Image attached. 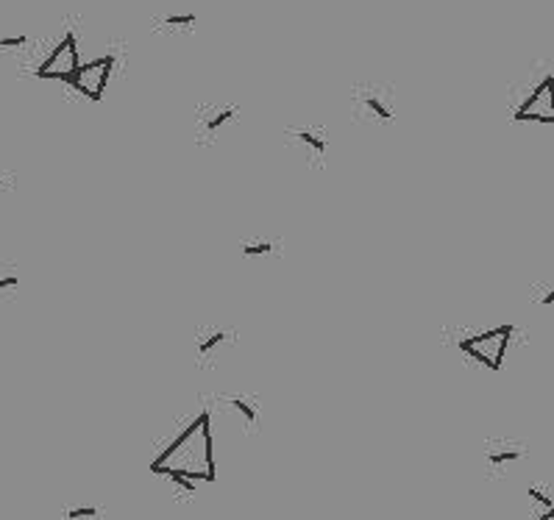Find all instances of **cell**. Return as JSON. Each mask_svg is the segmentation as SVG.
I'll return each mask as SVG.
<instances>
[{
  "mask_svg": "<svg viewBox=\"0 0 554 520\" xmlns=\"http://www.w3.org/2000/svg\"><path fill=\"white\" fill-rule=\"evenodd\" d=\"M527 498L532 504L529 520H551L554 517V498H551L549 485H529Z\"/></svg>",
  "mask_w": 554,
  "mask_h": 520,
  "instance_id": "7c38bea8",
  "label": "cell"
},
{
  "mask_svg": "<svg viewBox=\"0 0 554 520\" xmlns=\"http://www.w3.org/2000/svg\"><path fill=\"white\" fill-rule=\"evenodd\" d=\"M226 403L245 420V426H248V429H257L259 409H257V403H254L251 398H248V395H228Z\"/></svg>",
  "mask_w": 554,
  "mask_h": 520,
  "instance_id": "4fadbf2b",
  "label": "cell"
},
{
  "mask_svg": "<svg viewBox=\"0 0 554 520\" xmlns=\"http://www.w3.org/2000/svg\"><path fill=\"white\" fill-rule=\"evenodd\" d=\"M28 42L31 40H28L26 34H20V36H4V40H0V50H23Z\"/></svg>",
  "mask_w": 554,
  "mask_h": 520,
  "instance_id": "2e32d148",
  "label": "cell"
},
{
  "mask_svg": "<svg viewBox=\"0 0 554 520\" xmlns=\"http://www.w3.org/2000/svg\"><path fill=\"white\" fill-rule=\"evenodd\" d=\"M150 470L167 476L179 490L198 493L201 485L215 481V454H212V426L204 409L170 446L150 462Z\"/></svg>",
  "mask_w": 554,
  "mask_h": 520,
  "instance_id": "6da1fadb",
  "label": "cell"
},
{
  "mask_svg": "<svg viewBox=\"0 0 554 520\" xmlns=\"http://www.w3.org/2000/svg\"><path fill=\"white\" fill-rule=\"evenodd\" d=\"M240 250H242V256H271L273 250H276V242L273 240H265V237H259V240H245L240 245Z\"/></svg>",
  "mask_w": 554,
  "mask_h": 520,
  "instance_id": "9a60e30c",
  "label": "cell"
},
{
  "mask_svg": "<svg viewBox=\"0 0 554 520\" xmlns=\"http://www.w3.org/2000/svg\"><path fill=\"white\" fill-rule=\"evenodd\" d=\"M62 520H104V509L95 504H70L62 509Z\"/></svg>",
  "mask_w": 554,
  "mask_h": 520,
  "instance_id": "5bb4252c",
  "label": "cell"
},
{
  "mask_svg": "<svg viewBox=\"0 0 554 520\" xmlns=\"http://www.w3.org/2000/svg\"><path fill=\"white\" fill-rule=\"evenodd\" d=\"M20 284V276L17 273H9V276H0V290H14V287Z\"/></svg>",
  "mask_w": 554,
  "mask_h": 520,
  "instance_id": "e0dca14e",
  "label": "cell"
},
{
  "mask_svg": "<svg viewBox=\"0 0 554 520\" xmlns=\"http://www.w3.org/2000/svg\"><path fill=\"white\" fill-rule=\"evenodd\" d=\"M0 187H4V176H0Z\"/></svg>",
  "mask_w": 554,
  "mask_h": 520,
  "instance_id": "ac0fdd59",
  "label": "cell"
},
{
  "mask_svg": "<svg viewBox=\"0 0 554 520\" xmlns=\"http://www.w3.org/2000/svg\"><path fill=\"white\" fill-rule=\"evenodd\" d=\"M351 118L368 126L396 120V92L385 81H362L351 89Z\"/></svg>",
  "mask_w": 554,
  "mask_h": 520,
  "instance_id": "7a4b0ae2",
  "label": "cell"
},
{
  "mask_svg": "<svg viewBox=\"0 0 554 520\" xmlns=\"http://www.w3.org/2000/svg\"><path fill=\"white\" fill-rule=\"evenodd\" d=\"M228 342V332L223 329H201L196 334V354L201 362H212L215 354Z\"/></svg>",
  "mask_w": 554,
  "mask_h": 520,
  "instance_id": "8fae6325",
  "label": "cell"
},
{
  "mask_svg": "<svg viewBox=\"0 0 554 520\" xmlns=\"http://www.w3.org/2000/svg\"><path fill=\"white\" fill-rule=\"evenodd\" d=\"M79 65H81L79 28L67 26L65 34H62V40L53 45L50 56L34 70V75H36V79H42V81H62V84H67L70 75L79 70Z\"/></svg>",
  "mask_w": 554,
  "mask_h": 520,
  "instance_id": "277c9868",
  "label": "cell"
},
{
  "mask_svg": "<svg viewBox=\"0 0 554 520\" xmlns=\"http://www.w3.org/2000/svg\"><path fill=\"white\" fill-rule=\"evenodd\" d=\"M512 120H519V123H543V126L554 123V111H551V73L549 70H543L538 84L529 87L524 103L515 106Z\"/></svg>",
  "mask_w": 554,
  "mask_h": 520,
  "instance_id": "8992f818",
  "label": "cell"
},
{
  "mask_svg": "<svg viewBox=\"0 0 554 520\" xmlns=\"http://www.w3.org/2000/svg\"><path fill=\"white\" fill-rule=\"evenodd\" d=\"M196 26H198L196 11H162L150 20V28L159 34H184V31H193Z\"/></svg>",
  "mask_w": 554,
  "mask_h": 520,
  "instance_id": "30bf717a",
  "label": "cell"
},
{
  "mask_svg": "<svg viewBox=\"0 0 554 520\" xmlns=\"http://www.w3.org/2000/svg\"><path fill=\"white\" fill-rule=\"evenodd\" d=\"M512 340V325H496V329L480 332L473 337L460 340V351L471 356L476 364H482L488 371H499L504 364L507 348Z\"/></svg>",
  "mask_w": 554,
  "mask_h": 520,
  "instance_id": "3957f363",
  "label": "cell"
},
{
  "mask_svg": "<svg viewBox=\"0 0 554 520\" xmlns=\"http://www.w3.org/2000/svg\"><path fill=\"white\" fill-rule=\"evenodd\" d=\"M288 140L301 148L307 162H323L329 153V134L323 126H296L288 128Z\"/></svg>",
  "mask_w": 554,
  "mask_h": 520,
  "instance_id": "9c48e42d",
  "label": "cell"
},
{
  "mask_svg": "<svg viewBox=\"0 0 554 520\" xmlns=\"http://www.w3.org/2000/svg\"><path fill=\"white\" fill-rule=\"evenodd\" d=\"M527 459V446L510 437H493L485 442V470L490 478L507 476L510 468Z\"/></svg>",
  "mask_w": 554,
  "mask_h": 520,
  "instance_id": "52a82bcc",
  "label": "cell"
},
{
  "mask_svg": "<svg viewBox=\"0 0 554 520\" xmlns=\"http://www.w3.org/2000/svg\"><path fill=\"white\" fill-rule=\"evenodd\" d=\"M237 114H240V109L235 103H215V101L201 103L196 109V140L198 142H215L220 128L226 123H232Z\"/></svg>",
  "mask_w": 554,
  "mask_h": 520,
  "instance_id": "ba28073f",
  "label": "cell"
},
{
  "mask_svg": "<svg viewBox=\"0 0 554 520\" xmlns=\"http://www.w3.org/2000/svg\"><path fill=\"white\" fill-rule=\"evenodd\" d=\"M114 65H118V59H114V53L98 56V59H92V62H81L79 70H75V73L70 75L67 87L75 89V92H79L81 98H87V101H101V98H104V92H106V87H109L112 73H114Z\"/></svg>",
  "mask_w": 554,
  "mask_h": 520,
  "instance_id": "5b68a950",
  "label": "cell"
}]
</instances>
